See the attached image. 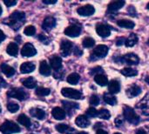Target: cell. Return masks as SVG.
Masks as SVG:
<instances>
[{
    "instance_id": "db71d44e",
    "label": "cell",
    "mask_w": 149,
    "mask_h": 134,
    "mask_svg": "<svg viewBox=\"0 0 149 134\" xmlns=\"http://www.w3.org/2000/svg\"><path fill=\"white\" fill-rule=\"evenodd\" d=\"M5 85V83H4V81H3V79L1 78V76H0V88L1 87H3V86H4Z\"/></svg>"
},
{
    "instance_id": "f35d334b",
    "label": "cell",
    "mask_w": 149,
    "mask_h": 134,
    "mask_svg": "<svg viewBox=\"0 0 149 134\" xmlns=\"http://www.w3.org/2000/svg\"><path fill=\"white\" fill-rule=\"evenodd\" d=\"M24 33L27 36H33L36 33V28L33 25H29L24 30Z\"/></svg>"
},
{
    "instance_id": "3957f363",
    "label": "cell",
    "mask_w": 149,
    "mask_h": 134,
    "mask_svg": "<svg viewBox=\"0 0 149 134\" xmlns=\"http://www.w3.org/2000/svg\"><path fill=\"white\" fill-rule=\"evenodd\" d=\"M123 114L125 119L133 125H137L140 122V117L136 114L134 110L129 106H125L123 109Z\"/></svg>"
},
{
    "instance_id": "e0dca14e",
    "label": "cell",
    "mask_w": 149,
    "mask_h": 134,
    "mask_svg": "<svg viewBox=\"0 0 149 134\" xmlns=\"http://www.w3.org/2000/svg\"><path fill=\"white\" fill-rule=\"evenodd\" d=\"M51 67L48 65V63L45 60H43L40 62L39 65V73L42 74L43 76H49L51 75Z\"/></svg>"
},
{
    "instance_id": "f6af8a7d",
    "label": "cell",
    "mask_w": 149,
    "mask_h": 134,
    "mask_svg": "<svg viewBox=\"0 0 149 134\" xmlns=\"http://www.w3.org/2000/svg\"><path fill=\"white\" fill-rule=\"evenodd\" d=\"M3 3L7 7H11V6H13V5H15L17 3V1H15V0H4Z\"/></svg>"
},
{
    "instance_id": "4dcf8cb0",
    "label": "cell",
    "mask_w": 149,
    "mask_h": 134,
    "mask_svg": "<svg viewBox=\"0 0 149 134\" xmlns=\"http://www.w3.org/2000/svg\"><path fill=\"white\" fill-rule=\"evenodd\" d=\"M117 24L120 27H123V28H127V29H133L134 27V23L131 20H127V19H121L119 20L117 22Z\"/></svg>"
},
{
    "instance_id": "74e56055",
    "label": "cell",
    "mask_w": 149,
    "mask_h": 134,
    "mask_svg": "<svg viewBox=\"0 0 149 134\" xmlns=\"http://www.w3.org/2000/svg\"><path fill=\"white\" fill-rule=\"evenodd\" d=\"M95 44V41L92 37H86L83 40V46L85 48H91Z\"/></svg>"
},
{
    "instance_id": "9a60e30c",
    "label": "cell",
    "mask_w": 149,
    "mask_h": 134,
    "mask_svg": "<svg viewBox=\"0 0 149 134\" xmlns=\"http://www.w3.org/2000/svg\"><path fill=\"white\" fill-rule=\"evenodd\" d=\"M75 123L79 127H81V128H86L90 126V120L85 115H80L77 117Z\"/></svg>"
},
{
    "instance_id": "c3c4849f",
    "label": "cell",
    "mask_w": 149,
    "mask_h": 134,
    "mask_svg": "<svg viewBox=\"0 0 149 134\" xmlns=\"http://www.w3.org/2000/svg\"><path fill=\"white\" fill-rule=\"evenodd\" d=\"M73 53L76 55V56H81L82 55V53H83V51L78 47V46H76L74 49H73Z\"/></svg>"
},
{
    "instance_id": "d6a6232c",
    "label": "cell",
    "mask_w": 149,
    "mask_h": 134,
    "mask_svg": "<svg viewBox=\"0 0 149 134\" xmlns=\"http://www.w3.org/2000/svg\"><path fill=\"white\" fill-rule=\"evenodd\" d=\"M137 42H138V37L133 33L126 39L125 44L127 47H133L134 45H135L137 44Z\"/></svg>"
},
{
    "instance_id": "4fadbf2b",
    "label": "cell",
    "mask_w": 149,
    "mask_h": 134,
    "mask_svg": "<svg viewBox=\"0 0 149 134\" xmlns=\"http://www.w3.org/2000/svg\"><path fill=\"white\" fill-rule=\"evenodd\" d=\"M55 25H56V19L53 17H46L43 22L42 28L46 31H50L52 28L55 27Z\"/></svg>"
},
{
    "instance_id": "603a6c76",
    "label": "cell",
    "mask_w": 149,
    "mask_h": 134,
    "mask_svg": "<svg viewBox=\"0 0 149 134\" xmlns=\"http://www.w3.org/2000/svg\"><path fill=\"white\" fill-rule=\"evenodd\" d=\"M30 114L34 117L37 118L38 119H44L45 117V111H43L42 109H38V108H31L30 110Z\"/></svg>"
},
{
    "instance_id": "f546056e",
    "label": "cell",
    "mask_w": 149,
    "mask_h": 134,
    "mask_svg": "<svg viewBox=\"0 0 149 134\" xmlns=\"http://www.w3.org/2000/svg\"><path fill=\"white\" fill-rule=\"evenodd\" d=\"M94 80H95V82H96L99 85H100V86H106V85H108V79H107V78L105 75H103V74L96 75V76L94 77Z\"/></svg>"
},
{
    "instance_id": "7bdbcfd3",
    "label": "cell",
    "mask_w": 149,
    "mask_h": 134,
    "mask_svg": "<svg viewBox=\"0 0 149 134\" xmlns=\"http://www.w3.org/2000/svg\"><path fill=\"white\" fill-rule=\"evenodd\" d=\"M38 39H39L42 43H44V44H49V38H48L46 36L43 35V34H39V35H38Z\"/></svg>"
},
{
    "instance_id": "44dd1931",
    "label": "cell",
    "mask_w": 149,
    "mask_h": 134,
    "mask_svg": "<svg viewBox=\"0 0 149 134\" xmlns=\"http://www.w3.org/2000/svg\"><path fill=\"white\" fill-rule=\"evenodd\" d=\"M108 89L110 93L112 94H116L120 92V84L118 80H112L108 84Z\"/></svg>"
},
{
    "instance_id": "4316f807",
    "label": "cell",
    "mask_w": 149,
    "mask_h": 134,
    "mask_svg": "<svg viewBox=\"0 0 149 134\" xmlns=\"http://www.w3.org/2000/svg\"><path fill=\"white\" fill-rule=\"evenodd\" d=\"M62 104L65 109V111L68 112V114H72L71 112L74 110L79 108V105L77 103H72V102H69V101H62Z\"/></svg>"
},
{
    "instance_id": "7dc6e473",
    "label": "cell",
    "mask_w": 149,
    "mask_h": 134,
    "mask_svg": "<svg viewBox=\"0 0 149 134\" xmlns=\"http://www.w3.org/2000/svg\"><path fill=\"white\" fill-rule=\"evenodd\" d=\"M125 42H126V39H125L124 37H119V38L116 40V45L120 46V45L124 44Z\"/></svg>"
},
{
    "instance_id": "60d3db41",
    "label": "cell",
    "mask_w": 149,
    "mask_h": 134,
    "mask_svg": "<svg viewBox=\"0 0 149 134\" xmlns=\"http://www.w3.org/2000/svg\"><path fill=\"white\" fill-rule=\"evenodd\" d=\"M86 115H87L88 117L94 118V117L98 116V112H97V110H96L95 108L90 107V108H88L87 111H86Z\"/></svg>"
},
{
    "instance_id": "ac0fdd59",
    "label": "cell",
    "mask_w": 149,
    "mask_h": 134,
    "mask_svg": "<svg viewBox=\"0 0 149 134\" xmlns=\"http://www.w3.org/2000/svg\"><path fill=\"white\" fill-rule=\"evenodd\" d=\"M52 117L57 120H62L65 118V112L60 107H55L52 111Z\"/></svg>"
},
{
    "instance_id": "836d02e7",
    "label": "cell",
    "mask_w": 149,
    "mask_h": 134,
    "mask_svg": "<svg viewBox=\"0 0 149 134\" xmlns=\"http://www.w3.org/2000/svg\"><path fill=\"white\" fill-rule=\"evenodd\" d=\"M79 80V75L78 73H71L67 77V82L71 85H77Z\"/></svg>"
},
{
    "instance_id": "484cf974",
    "label": "cell",
    "mask_w": 149,
    "mask_h": 134,
    "mask_svg": "<svg viewBox=\"0 0 149 134\" xmlns=\"http://www.w3.org/2000/svg\"><path fill=\"white\" fill-rule=\"evenodd\" d=\"M141 92V87H139L138 85H132L131 87H129V88L127 89V94L128 95V97L134 98V97L138 96Z\"/></svg>"
},
{
    "instance_id": "94428289",
    "label": "cell",
    "mask_w": 149,
    "mask_h": 134,
    "mask_svg": "<svg viewBox=\"0 0 149 134\" xmlns=\"http://www.w3.org/2000/svg\"><path fill=\"white\" fill-rule=\"evenodd\" d=\"M1 111H2V109H1V106H0V112H1Z\"/></svg>"
},
{
    "instance_id": "30bf717a",
    "label": "cell",
    "mask_w": 149,
    "mask_h": 134,
    "mask_svg": "<svg viewBox=\"0 0 149 134\" xmlns=\"http://www.w3.org/2000/svg\"><path fill=\"white\" fill-rule=\"evenodd\" d=\"M122 62H124L129 65H135L139 64L140 58L134 53H127L122 58Z\"/></svg>"
},
{
    "instance_id": "f5cc1de1",
    "label": "cell",
    "mask_w": 149,
    "mask_h": 134,
    "mask_svg": "<svg viewBox=\"0 0 149 134\" xmlns=\"http://www.w3.org/2000/svg\"><path fill=\"white\" fill-rule=\"evenodd\" d=\"M96 134H108L106 131H104V130H102V129H98L97 130V133Z\"/></svg>"
},
{
    "instance_id": "d4e9b609",
    "label": "cell",
    "mask_w": 149,
    "mask_h": 134,
    "mask_svg": "<svg viewBox=\"0 0 149 134\" xmlns=\"http://www.w3.org/2000/svg\"><path fill=\"white\" fill-rule=\"evenodd\" d=\"M22 84L24 85V86H25L28 89H33L37 85V81L34 78L30 77V78H27L25 79H23Z\"/></svg>"
},
{
    "instance_id": "f1b7e54d",
    "label": "cell",
    "mask_w": 149,
    "mask_h": 134,
    "mask_svg": "<svg viewBox=\"0 0 149 134\" xmlns=\"http://www.w3.org/2000/svg\"><path fill=\"white\" fill-rule=\"evenodd\" d=\"M6 51L9 55L13 56V57H17V53H18V46L17 44L15 43H10L6 49Z\"/></svg>"
},
{
    "instance_id": "f907efd6",
    "label": "cell",
    "mask_w": 149,
    "mask_h": 134,
    "mask_svg": "<svg viewBox=\"0 0 149 134\" xmlns=\"http://www.w3.org/2000/svg\"><path fill=\"white\" fill-rule=\"evenodd\" d=\"M43 3L45 4H53V3H56L57 1L56 0H44Z\"/></svg>"
},
{
    "instance_id": "52a82bcc",
    "label": "cell",
    "mask_w": 149,
    "mask_h": 134,
    "mask_svg": "<svg viewBox=\"0 0 149 134\" xmlns=\"http://www.w3.org/2000/svg\"><path fill=\"white\" fill-rule=\"evenodd\" d=\"M60 51L63 57H67L72 51V43L69 40H63L60 44Z\"/></svg>"
},
{
    "instance_id": "ab89813d",
    "label": "cell",
    "mask_w": 149,
    "mask_h": 134,
    "mask_svg": "<svg viewBox=\"0 0 149 134\" xmlns=\"http://www.w3.org/2000/svg\"><path fill=\"white\" fill-rule=\"evenodd\" d=\"M7 109L9 110V112H12V113H15L18 111L19 109V106L16 103H9L7 105Z\"/></svg>"
},
{
    "instance_id": "680465c9",
    "label": "cell",
    "mask_w": 149,
    "mask_h": 134,
    "mask_svg": "<svg viewBox=\"0 0 149 134\" xmlns=\"http://www.w3.org/2000/svg\"><path fill=\"white\" fill-rule=\"evenodd\" d=\"M2 12H3V10H2V7H1V5H0V16H1Z\"/></svg>"
},
{
    "instance_id": "ba28073f",
    "label": "cell",
    "mask_w": 149,
    "mask_h": 134,
    "mask_svg": "<svg viewBox=\"0 0 149 134\" xmlns=\"http://www.w3.org/2000/svg\"><path fill=\"white\" fill-rule=\"evenodd\" d=\"M80 33H81V28L76 24L70 25L65 30V34L71 37H76L79 36Z\"/></svg>"
},
{
    "instance_id": "5bb4252c",
    "label": "cell",
    "mask_w": 149,
    "mask_h": 134,
    "mask_svg": "<svg viewBox=\"0 0 149 134\" xmlns=\"http://www.w3.org/2000/svg\"><path fill=\"white\" fill-rule=\"evenodd\" d=\"M138 107L142 111L143 114H149V95H146V97L138 104Z\"/></svg>"
},
{
    "instance_id": "7402d4cb",
    "label": "cell",
    "mask_w": 149,
    "mask_h": 134,
    "mask_svg": "<svg viewBox=\"0 0 149 134\" xmlns=\"http://www.w3.org/2000/svg\"><path fill=\"white\" fill-rule=\"evenodd\" d=\"M1 70H2V72H3L6 77H8V78L12 77V76L16 73L15 69H14L13 67H11V66L6 65V64H3V65H1Z\"/></svg>"
},
{
    "instance_id": "6da1fadb",
    "label": "cell",
    "mask_w": 149,
    "mask_h": 134,
    "mask_svg": "<svg viewBox=\"0 0 149 134\" xmlns=\"http://www.w3.org/2000/svg\"><path fill=\"white\" fill-rule=\"evenodd\" d=\"M24 20H25V14L22 11L16 10L7 19H4L3 23L7 24L13 30L17 31L20 28V26L24 24Z\"/></svg>"
},
{
    "instance_id": "7c38bea8",
    "label": "cell",
    "mask_w": 149,
    "mask_h": 134,
    "mask_svg": "<svg viewBox=\"0 0 149 134\" xmlns=\"http://www.w3.org/2000/svg\"><path fill=\"white\" fill-rule=\"evenodd\" d=\"M96 31L99 36L102 37H107L111 34V29L107 24H98L96 27Z\"/></svg>"
},
{
    "instance_id": "8fae6325",
    "label": "cell",
    "mask_w": 149,
    "mask_h": 134,
    "mask_svg": "<svg viewBox=\"0 0 149 134\" xmlns=\"http://www.w3.org/2000/svg\"><path fill=\"white\" fill-rule=\"evenodd\" d=\"M78 13L80 15V16H84V17H88V16H91L93 15L94 12H95V9L93 5L91 4H86V5H84L82 7H79L78 10H77Z\"/></svg>"
},
{
    "instance_id": "8d00e7d4",
    "label": "cell",
    "mask_w": 149,
    "mask_h": 134,
    "mask_svg": "<svg viewBox=\"0 0 149 134\" xmlns=\"http://www.w3.org/2000/svg\"><path fill=\"white\" fill-rule=\"evenodd\" d=\"M51 92L50 89L48 88H44V87H38L37 88L36 90V94L38 96H40V97H44V96H47L49 95Z\"/></svg>"
},
{
    "instance_id": "d6986e66",
    "label": "cell",
    "mask_w": 149,
    "mask_h": 134,
    "mask_svg": "<svg viewBox=\"0 0 149 134\" xmlns=\"http://www.w3.org/2000/svg\"><path fill=\"white\" fill-rule=\"evenodd\" d=\"M35 65L31 62H25L23 63L20 66V72L22 73H31L35 70Z\"/></svg>"
},
{
    "instance_id": "277c9868",
    "label": "cell",
    "mask_w": 149,
    "mask_h": 134,
    "mask_svg": "<svg viewBox=\"0 0 149 134\" xmlns=\"http://www.w3.org/2000/svg\"><path fill=\"white\" fill-rule=\"evenodd\" d=\"M7 96L9 98H14L20 101H23L28 98V93L21 88H13L7 92Z\"/></svg>"
},
{
    "instance_id": "83f0119b",
    "label": "cell",
    "mask_w": 149,
    "mask_h": 134,
    "mask_svg": "<svg viewBox=\"0 0 149 134\" xmlns=\"http://www.w3.org/2000/svg\"><path fill=\"white\" fill-rule=\"evenodd\" d=\"M17 122L20 125H22V126H25L27 128H30L31 126V119L27 116H25L24 114H21V115H19L17 117Z\"/></svg>"
},
{
    "instance_id": "ee69618b",
    "label": "cell",
    "mask_w": 149,
    "mask_h": 134,
    "mask_svg": "<svg viewBox=\"0 0 149 134\" xmlns=\"http://www.w3.org/2000/svg\"><path fill=\"white\" fill-rule=\"evenodd\" d=\"M127 11H128V13H129L132 17H136V16H137L136 10L134 9V6H129L128 9H127Z\"/></svg>"
},
{
    "instance_id": "9c48e42d",
    "label": "cell",
    "mask_w": 149,
    "mask_h": 134,
    "mask_svg": "<svg viewBox=\"0 0 149 134\" xmlns=\"http://www.w3.org/2000/svg\"><path fill=\"white\" fill-rule=\"evenodd\" d=\"M36 54H37V51L35 47L30 43L25 44L21 50V55L23 57H32Z\"/></svg>"
},
{
    "instance_id": "11a10c76",
    "label": "cell",
    "mask_w": 149,
    "mask_h": 134,
    "mask_svg": "<svg viewBox=\"0 0 149 134\" xmlns=\"http://www.w3.org/2000/svg\"><path fill=\"white\" fill-rule=\"evenodd\" d=\"M136 134H148L143 129H139L138 131H137V133H136Z\"/></svg>"
},
{
    "instance_id": "8992f818",
    "label": "cell",
    "mask_w": 149,
    "mask_h": 134,
    "mask_svg": "<svg viewBox=\"0 0 149 134\" xmlns=\"http://www.w3.org/2000/svg\"><path fill=\"white\" fill-rule=\"evenodd\" d=\"M61 93L64 97L65 98H69V99H82L83 95L82 92L79 91H77L75 89H72V88H63L61 90Z\"/></svg>"
},
{
    "instance_id": "d590c367",
    "label": "cell",
    "mask_w": 149,
    "mask_h": 134,
    "mask_svg": "<svg viewBox=\"0 0 149 134\" xmlns=\"http://www.w3.org/2000/svg\"><path fill=\"white\" fill-rule=\"evenodd\" d=\"M98 116L100 119H109L110 117H111V114L109 112L108 110L107 109H101L98 112Z\"/></svg>"
},
{
    "instance_id": "7a4b0ae2",
    "label": "cell",
    "mask_w": 149,
    "mask_h": 134,
    "mask_svg": "<svg viewBox=\"0 0 149 134\" xmlns=\"http://www.w3.org/2000/svg\"><path fill=\"white\" fill-rule=\"evenodd\" d=\"M21 131L20 127L12 121H5L0 126V132L3 134H12L19 133Z\"/></svg>"
},
{
    "instance_id": "e575fe53",
    "label": "cell",
    "mask_w": 149,
    "mask_h": 134,
    "mask_svg": "<svg viewBox=\"0 0 149 134\" xmlns=\"http://www.w3.org/2000/svg\"><path fill=\"white\" fill-rule=\"evenodd\" d=\"M121 74H123L126 77H134L136 76L138 74L137 71L132 68H124L123 70H121Z\"/></svg>"
},
{
    "instance_id": "5b68a950",
    "label": "cell",
    "mask_w": 149,
    "mask_h": 134,
    "mask_svg": "<svg viewBox=\"0 0 149 134\" xmlns=\"http://www.w3.org/2000/svg\"><path fill=\"white\" fill-rule=\"evenodd\" d=\"M108 47L105 44H100V45H98L94 50H93V52L92 54V58L91 59H93V60H96V59H99V58H105L107 53H108Z\"/></svg>"
},
{
    "instance_id": "ffe728a7",
    "label": "cell",
    "mask_w": 149,
    "mask_h": 134,
    "mask_svg": "<svg viewBox=\"0 0 149 134\" xmlns=\"http://www.w3.org/2000/svg\"><path fill=\"white\" fill-rule=\"evenodd\" d=\"M56 130L60 133H67V134H72L73 133L74 129L70 127L69 126L65 125V124H58L56 126Z\"/></svg>"
},
{
    "instance_id": "6125c7cd",
    "label": "cell",
    "mask_w": 149,
    "mask_h": 134,
    "mask_svg": "<svg viewBox=\"0 0 149 134\" xmlns=\"http://www.w3.org/2000/svg\"><path fill=\"white\" fill-rule=\"evenodd\" d=\"M148 44L149 45V39H148Z\"/></svg>"
},
{
    "instance_id": "b9f144b4",
    "label": "cell",
    "mask_w": 149,
    "mask_h": 134,
    "mask_svg": "<svg viewBox=\"0 0 149 134\" xmlns=\"http://www.w3.org/2000/svg\"><path fill=\"white\" fill-rule=\"evenodd\" d=\"M90 104L92 106H98L100 104V99L97 95H92L91 98H90Z\"/></svg>"
},
{
    "instance_id": "91938a15",
    "label": "cell",
    "mask_w": 149,
    "mask_h": 134,
    "mask_svg": "<svg viewBox=\"0 0 149 134\" xmlns=\"http://www.w3.org/2000/svg\"><path fill=\"white\" fill-rule=\"evenodd\" d=\"M147 8H148V10H149V3H148V5H147Z\"/></svg>"
},
{
    "instance_id": "cb8c5ba5",
    "label": "cell",
    "mask_w": 149,
    "mask_h": 134,
    "mask_svg": "<svg viewBox=\"0 0 149 134\" xmlns=\"http://www.w3.org/2000/svg\"><path fill=\"white\" fill-rule=\"evenodd\" d=\"M124 4H125V1H122V0L113 1V2L109 3L108 10L109 11H116V10H120V8H122L124 6Z\"/></svg>"
},
{
    "instance_id": "bcb514c9",
    "label": "cell",
    "mask_w": 149,
    "mask_h": 134,
    "mask_svg": "<svg viewBox=\"0 0 149 134\" xmlns=\"http://www.w3.org/2000/svg\"><path fill=\"white\" fill-rule=\"evenodd\" d=\"M102 72H103V70L100 67H96V68L92 70L91 74H95V76H96V73H98L97 75H99V74H101Z\"/></svg>"
},
{
    "instance_id": "2e32d148",
    "label": "cell",
    "mask_w": 149,
    "mask_h": 134,
    "mask_svg": "<svg viewBox=\"0 0 149 134\" xmlns=\"http://www.w3.org/2000/svg\"><path fill=\"white\" fill-rule=\"evenodd\" d=\"M50 65L52 67L53 70L56 72L59 71L62 67V59L58 56H54L50 59Z\"/></svg>"
},
{
    "instance_id": "be15d7a7",
    "label": "cell",
    "mask_w": 149,
    "mask_h": 134,
    "mask_svg": "<svg viewBox=\"0 0 149 134\" xmlns=\"http://www.w3.org/2000/svg\"><path fill=\"white\" fill-rule=\"evenodd\" d=\"M114 134H121V133H114Z\"/></svg>"
},
{
    "instance_id": "816d5d0a",
    "label": "cell",
    "mask_w": 149,
    "mask_h": 134,
    "mask_svg": "<svg viewBox=\"0 0 149 134\" xmlns=\"http://www.w3.org/2000/svg\"><path fill=\"white\" fill-rule=\"evenodd\" d=\"M5 37H6V36L4 35V33L3 32V31L0 30V43H1L2 41H3V40L5 39Z\"/></svg>"
},
{
    "instance_id": "6f0895ef",
    "label": "cell",
    "mask_w": 149,
    "mask_h": 134,
    "mask_svg": "<svg viewBox=\"0 0 149 134\" xmlns=\"http://www.w3.org/2000/svg\"><path fill=\"white\" fill-rule=\"evenodd\" d=\"M78 134H88L87 133H86V132H80V133H79Z\"/></svg>"
},
{
    "instance_id": "1f68e13d",
    "label": "cell",
    "mask_w": 149,
    "mask_h": 134,
    "mask_svg": "<svg viewBox=\"0 0 149 134\" xmlns=\"http://www.w3.org/2000/svg\"><path fill=\"white\" fill-rule=\"evenodd\" d=\"M103 99H104V101L107 103V104H108V105H110V106H115L116 104H117V99H116V98L112 94V93H105L104 94V96H103Z\"/></svg>"
},
{
    "instance_id": "681fc988",
    "label": "cell",
    "mask_w": 149,
    "mask_h": 134,
    "mask_svg": "<svg viewBox=\"0 0 149 134\" xmlns=\"http://www.w3.org/2000/svg\"><path fill=\"white\" fill-rule=\"evenodd\" d=\"M115 125H116L118 127L121 126L123 125V120H122V119H120V117H118V118L115 119Z\"/></svg>"
},
{
    "instance_id": "9f6ffc18",
    "label": "cell",
    "mask_w": 149,
    "mask_h": 134,
    "mask_svg": "<svg viewBox=\"0 0 149 134\" xmlns=\"http://www.w3.org/2000/svg\"><path fill=\"white\" fill-rule=\"evenodd\" d=\"M145 80H146V82H147V83H148V84L149 85V77H147Z\"/></svg>"
}]
</instances>
